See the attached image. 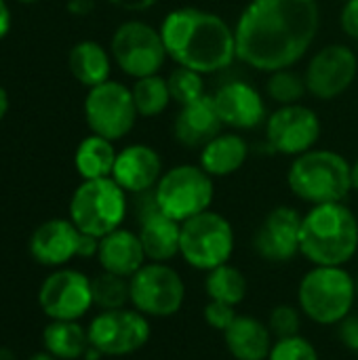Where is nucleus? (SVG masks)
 <instances>
[{"instance_id": "nucleus-1", "label": "nucleus", "mask_w": 358, "mask_h": 360, "mask_svg": "<svg viewBox=\"0 0 358 360\" xmlns=\"http://www.w3.org/2000/svg\"><path fill=\"white\" fill-rule=\"evenodd\" d=\"M319 27L317 0H251L234 27L236 57L268 74L289 70L312 46Z\"/></svg>"}, {"instance_id": "nucleus-2", "label": "nucleus", "mask_w": 358, "mask_h": 360, "mask_svg": "<svg viewBox=\"0 0 358 360\" xmlns=\"http://www.w3.org/2000/svg\"><path fill=\"white\" fill-rule=\"evenodd\" d=\"M169 57L194 72L215 74L236 59L234 30L215 13L196 6L171 11L160 25Z\"/></svg>"}, {"instance_id": "nucleus-3", "label": "nucleus", "mask_w": 358, "mask_h": 360, "mask_svg": "<svg viewBox=\"0 0 358 360\" xmlns=\"http://www.w3.org/2000/svg\"><path fill=\"white\" fill-rule=\"evenodd\" d=\"M358 253V217L344 202L314 205L302 219V255L310 266H348Z\"/></svg>"}, {"instance_id": "nucleus-4", "label": "nucleus", "mask_w": 358, "mask_h": 360, "mask_svg": "<svg viewBox=\"0 0 358 360\" xmlns=\"http://www.w3.org/2000/svg\"><path fill=\"white\" fill-rule=\"evenodd\" d=\"M298 308L319 327H338L354 312L357 281L346 266H312L298 283Z\"/></svg>"}, {"instance_id": "nucleus-5", "label": "nucleus", "mask_w": 358, "mask_h": 360, "mask_svg": "<svg viewBox=\"0 0 358 360\" xmlns=\"http://www.w3.org/2000/svg\"><path fill=\"white\" fill-rule=\"evenodd\" d=\"M289 190L308 205L344 202L352 190V165L331 150H308L289 167Z\"/></svg>"}, {"instance_id": "nucleus-6", "label": "nucleus", "mask_w": 358, "mask_h": 360, "mask_svg": "<svg viewBox=\"0 0 358 360\" xmlns=\"http://www.w3.org/2000/svg\"><path fill=\"white\" fill-rule=\"evenodd\" d=\"M129 202L127 192L112 179H82L70 198V219L72 224L95 238L122 228Z\"/></svg>"}, {"instance_id": "nucleus-7", "label": "nucleus", "mask_w": 358, "mask_h": 360, "mask_svg": "<svg viewBox=\"0 0 358 360\" xmlns=\"http://www.w3.org/2000/svg\"><path fill=\"white\" fill-rule=\"evenodd\" d=\"M236 247L232 224L217 211H205L181 224L179 257L198 272L230 264Z\"/></svg>"}, {"instance_id": "nucleus-8", "label": "nucleus", "mask_w": 358, "mask_h": 360, "mask_svg": "<svg viewBox=\"0 0 358 360\" xmlns=\"http://www.w3.org/2000/svg\"><path fill=\"white\" fill-rule=\"evenodd\" d=\"M152 194L165 215L184 224L211 209L215 186L200 165H177L162 173Z\"/></svg>"}, {"instance_id": "nucleus-9", "label": "nucleus", "mask_w": 358, "mask_h": 360, "mask_svg": "<svg viewBox=\"0 0 358 360\" xmlns=\"http://www.w3.org/2000/svg\"><path fill=\"white\" fill-rule=\"evenodd\" d=\"M131 308L148 319H171L186 304V281L171 264L148 262L129 278Z\"/></svg>"}, {"instance_id": "nucleus-10", "label": "nucleus", "mask_w": 358, "mask_h": 360, "mask_svg": "<svg viewBox=\"0 0 358 360\" xmlns=\"http://www.w3.org/2000/svg\"><path fill=\"white\" fill-rule=\"evenodd\" d=\"M89 344L103 356L118 359L143 350L152 338V323L135 308L99 310L87 327Z\"/></svg>"}, {"instance_id": "nucleus-11", "label": "nucleus", "mask_w": 358, "mask_h": 360, "mask_svg": "<svg viewBox=\"0 0 358 360\" xmlns=\"http://www.w3.org/2000/svg\"><path fill=\"white\" fill-rule=\"evenodd\" d=\"M110 51L116 65L135 80L158 74L169 57L160 30L143 21L120 23L112 36Z\"/></svg>"}, {"instance_id": "nucleus-12", "label": "nucleus", "mask_w": 358, "mask_h": 360, "mask_svg": "<svg viewBox=\"0 0 358 360\" xmlns=\"http://www.w3.org/2000/svg\"><path fill=\"white\" fill-rule=\"evenodd\" d=\"M137 116L133 93L122 82L106 80L89 89L84 99V118L95 135L118 141L131 133Z\"/></svg>"}, {"instance_id": "nucleus-13", "label": "nucleus", "mask_w": 358, "mask_h": 360, "mask_svg": "<svg viewBox=\"0 0 358 360\" xmlns=\"http://www.w3.org/2000/svg\"><path fill=\"white\" fill-rule=\"evenodd\" d=\"M38 306L49 321H80L93 304L91 276L76 268H55L38 289Z\"/></svg>"}, {"instance_id": "nucleus-14", "label": "nucleus", "mask_w": 358, "mask_h": 360, "mask_svg": "<svg viewBox=\"0 0 358 360\" xmlns=\"http://www.w3.org/2000/svg\"><path fill=\"white\" fill-rule=\"evenodd\" d=\"M302 219L304 215L293 207H274L255 230L253 249L257 257L283 266L302 255Z\"/></svg>"}, {"instance_id": "nucleus-15", "label": "nucleus", "mask_w": 358, "mask_h": 360, "mask_svg": "<svg viewBox=\"0 0 358 360\" xmlns=\"http://www.w3.org/2000/svg\"><path fill=\"white\" fill-rule=\"evenodd\" d=\"M266 137L274 152L300 156L319 141L321 120L317 112L306 105H281L266 120Z\"/></svg>"}, {"instance_id": "nucleus-16", "label": "nucleus", "mask_w": 358, "mask_h": 360, "mask_svg": "<svg viewBox=\"0 0 358 360\" xmlns=\"http://www.w3.org/2000/svg\"><path fill=\"white\" fill-rule=\"evenodd\" d=\"M358 72L354 51L346 44H329L321 49L308 63L306 89L323 101L335 99L350 89Z\"/></svg>"}, {"instance_id": "nucleus-17", "label": "nucleus", "mask_w": 358, "mask_h": 360, "mask_svg": "<svg viewBox=\"0 0 358 360\" xmlns=\"http://www.w3.org/2000/svg\"><path fill=\"white\" fill-rule=\"evenodd\" d=\"M146 200L139 205V240L143 245L148 262L169 264L179 257V240H181V224L165 215L152 192L143 194Z\"/></svg>"}, {"instance_id": "nucleus-18", "label": "nucleus", "mask_w": 358, "mask_h": 360, "mask_svg": "<svg viewBox=\"0 0 358 360\" xmlns=\"http://www.w3.org/2000/svg\"><path fill=\"white\" fill-rule=\"evenodd\" d=\"M82 232L72 219H49L42 221L30 236L27 249L32 259L44 268H63L78 257Z\"/></svg>"}, {"instance_id": "nucleus-19", "label": "nucleus", "mask_w": 358, "mask_h": 360, "mask_svg": "<svg viewBox=\"0 0 358 360\" xmlns=\"http://www.w3.org/2000/svg\"><path fill=\"white\" fill-rule=\"evenodd\" d=\"M162 177V160L158 152L146 143H133L118 152L112 179L127 194H146L152 192Z\"/></svg>"}, {"instance_id": "nucleus-20", "label": "nucleus", "mask_w": 358, "mask_h": 360, "mask_svg": "<svg viewBox=\"0 0 358 360\" xmlns=\"http://www.w3.org/2000/svg\"><path fill=\"white\" fill-rule=\"evenodd\" d=\"M215 110L224 124L234 129H253L266 118L262 95L247 82H228L213 95Z\"/></svg>"}, {"instance_id": "nucleus-21", "label": "nucleus", "mask_w": 358, "mask_h": 360, "mask_svg": "<svg viewBox=\"0 0 358 360\" xmlns=\"http://www.w3.org/2000/svg\"><path fill=\"white\" fill-rule=\"evenodd\" d=\"M97 262L103 272L131 278L139 268L148 264L139 234L129 228H118L99 238Z\"/></svg>"}, {"instance_id": "nucleus-22", "label": "nucleus", "mask_w": 358, "mask_h": 360, "mask_svg": "<svg viewBox=\"0 0 358 360\" xmlns=\"http://www.w3.org/2000/svg\"><path fill=\"white\" fill-rule=\"evenodd\" d=\"M222 118L215 110L213 95H203L200 99L181 105L173 131L175 139L186 148H203L215 135L222 133Z\"/></svg>"}, {"instance_id": "nucleus-23", "label": "nucleus", "mask_w": 358, "mask_h": 360, "mask_svg": "<svg viewBox=\"0 0 358 360\" xmlns=\"http://www.w3.org/2000/svg\"><path fill=\"white\" fill-rule=\"evenodd\" d=\"M222 335L226 350L234 360H268L274 344L268 323L249 314H238Z\"/></svg>"}, {"instance_id": "nucleus-24", "label": "nucleus", "mask_w": 358, "mask_h": 360, "mask_svg": "<svg viewBox=\"0 0 358 360\" xmlns=\"http://www.w3.org/2000/svg\"><path fill=\"white\" fill-rule=\"evenodd\" d=\"M249 156L247 141L236 133H219L200 148V167L211 177H228L236 173Z\"/></svg>"}, {"instance_id": "nucleus-25", "label": "nucleus", "mask_w": 358, "mask_h": 360, "mask_svg": "<svg viewBox=\"0 0 358 360\" xmlns=\"http://www.w3.org/2000/svg\"><path fill=\"white\" fill-rule=\"evenodd\" d=\"M68 65L72 76L84 84V86H97L106 80H110L112 59L110 53L95 40H82L72 46Z\"/></svg>"}, {"instance_id": "nucleus-26", "label": "nucleus", "mask_w": 358, "mask_h": 360, "mask_svg": "<svg viewBox=\"0 0 358 360\" xmlns=\"http://www.w3.org/2000/svg\"><path fill=\"white\" fill-rule=\"evenodd\" d=\"M42 346L57 360H80L89 350V333L78 321H51L42 331Z\"/></svg>"}, {"instance_id": "nucleus-27", "label": "nucleus", "mask_w": 358, "mask_h": 360, "mask_svg": "<svg viewBox=\"0 0 358 360\" xmlns=\"http://www.w3.org/2000/svg\"><path fill=\"white\" fill-rule=\"evenodd\" d=\"M116 156L118 152L114 150V141L93 133L78 143L74 165L82 179H103L112 177Z\"/></svg>"}, {"instance_id": "nucleus-28", "label": "nucleus", "mask_w": 358, "mask_h": 360, "mask_svg": "<svg viewBox=\"0 0 358 360\" xmlns=\"http://www.w3.org/2000/svg\"><path fill=\"white\" fill-rule=\"evenodd\" d=\"M205 295L211 302H222L228 306L238 308L249 291L247 276L232 264L217 266L209 272H205Z\"/></svg>"}, {"instance_id": "nucleus-29", "label": "nucleus", "mask_w": 358, "mask_h": 360, "mask_svg": "<svg viewBox=\"0 0 358 360\" xmlns=\"http://www.w3.org/2000/svg\"><path fill=\"white\" fill-rule=\"evenodd\" d=\"M131 93H133L137 114L143 116V118H152V116L162 114L167 110L169 101H171L167 78H162L158 74L137 78L135 84L131 86Z\"/></svg>"}, {"instance_id": "nucleus-30", "label": "nucleus", "mask_w": 358, "mask_h": 360, "mask_svg": "<svg viewBox=\"0 0 358 360\" xmlns=\"http://www.w3.org/2000/svg\"><path fill=\"white\" fill-rule=\"evenodd\" d=\"M91 287H93V304L99 310H118L131 304L129 278L101 270L91 278Z\"/></svg>"}, {"instance_id": "nucleus-31", "label": "nucleus", "mask_w": 358, "mask_h": 360, "mask_svg": "<svg viewBox=\"0 0 358 360\" xmlns=\"http://www.w3.org/2000/svg\"><path fill=\"white\" fill-rule=\"evenodd\" d=\"M167 84H169V93H171V99L175 103L186 105V103H192L196 99H200L205 95V82H203V74L200 72H194L190 68H181L177 65L169 78H167Z\"/></svg>"}, {"instance_id": "nucleus-32", "label": "nucleus", "mask_w": 358, "mask_h": 360, "mask_svg": "<svg viewBox=\"0 0 358 360\" xmlns=\"http://www.w3.org/2000/svg\"><path fill=\"white\" fill-rule=\"evenodd\" d=\"M306 80L300 78L295 72L291 70H279L272 72L266 84V93L272 101H276L279 105H293L298 103L304 93H306Z\"/></svg>"}, {"instance_id": "nucleus-33", "label": "nucleus", "mask_w": 358, "mask_h": 360, "mask_svg": "<svg viewBox=\"0 0 358 360\" xmlns=\"http://www.w3.org/2000/svg\"><path fill=\"white\" fill-rule=\"evenodd\" d=\"M268 360H321V356L317 346L300 333V335L274 340Z\"/></svg>"}, {"instance_id": "nucleus-34", "label": "nucleus", "mask_w": 358, "mask_h": 360, "mask_svg": "<svg viewBox=\"0 0 358 360\" xmlns=\"http://www.w3.org/2000/svg\"><path fill=\"white\" fill-rule=\"evenodd\" d=\"M302 321H304V314L298 306L281 304V306L270 310L266 323H268L274 340H281V338L300 335L302 333Z\"/></svg>"}, {"instance_id": "nucleus-35", "label": "nucleus", "mask_w": 358, "mask_h": 360, "mask_svg": "<svg viewBox=\"0 0 358 360\" xmlns=\"http://www.w3.org/2000/svg\"><path fill=\"white\" fill-rule=\"evenodd\" d=\"M203 316H205V323L213 329V331H219L224 333L232 323L234 319L238 316L236 308L234 306H228V304H222V302H207L205 310H203Z\"/></svg>"}, {"instance_id": "nucleus-36", "label": "nucleus", "mask_w": 358, "mask_h": 360, "mask_svg": "<svg viewBox=\"0 0 358 360\" xmlns=\"http://www.w3.org/2000/svg\"><path fill=\"white\" fill-rule=\"evenodd\" d=\"M338 338L346 350L358 354V314L352 312L338 325Z\"/></svg>"}, {"instance_id": "nucleus-37", "label": "nucleus", "mask_w": 358, "mask_h": 360, "mask_svg": "<svg viewBox=\"0 0 358 360\" xmlns=\"http://www.w3.org/2000/svg\"><path fill=\"white\" fill-rule=\"evenodd\" d=\"M340 23H342V30L346 36H350L352 40H358V0H348L344 4Z\"/></svg>"}, {"instance_id": "nucleus-38", "label": "nucleus", "mask_w": 358, "mask_h": 360, "mask_svg": "<svg viewBox=\"0 0 358 360\" xmlns=\"http://www.w3.org/2000/svg\"><path fill=\"white\" fill-rule=\"evenodd\" d=\"M110 2L116 6H122L127 11H143V8L152 6L156 0H110Z\"/></svg>"}, {"instance_id": "nucleus-39", "label": "nucleus", "mask_w": 358, "mask_h": 360, "mask_svg": "<svg viewBox=\"0 0 358 360\" xmlns=\"http://www.w3.org/2000/svg\"><path fill=\"white\" fill-rule=\"evenodd\" d=\"M11 30V8L6 0H0V40L8 34Z\"/></svg>"}, {"instance_id": "nucleus-40", "label": "nucleus", "mask_w": 358, "mask_h": 360, "mask_svg": "<svg viewBox=\"0 0 358 360\" xmlns=\"http://www.w3.org/2000/svg\"><path fill=\"white\" fill-rule=\"evenodd\" d=\"M68 8L76 15H87L93 8V0H70Z\"/></svg>"}, {"instance_id": "nucleus-41", "label": "nucleus", "mask_w": 358, "mask_h": 360, "mask_svg": "<svg viewBox=\"0 0 358 360\" xmlns=\"http://www.w3.org/2000/svg\"><path fill=\"white\" fill-rule=\"evenodd\" d=\"M6 112H8V93H6L4 86L0 84V120L6 116Z\"/></svg>"}, {"instance_id": "nucleus-42", "label": "nucleus", "mask_w": 358, "mask_h": 360, "mask_svg": "<svg viewBox=\"0 0 358 360\" xmlns=\"http://www.w3.org/2000/svg\"><path fill=\"white\" fill-rule=\"evenodd\" d=\"M27 360H57L53 354H49L46 350H42V352H36V354H32Z\"/></svg>"}, {"instance_id": "nucleus-43", "label": "nucleus", "mask_w": 358, "mask_h": 360, "mask_svg": "<svg viewBox=\"0 0 358 360\" xmlns=\"http://www.w3.org/2000/svg\"><path fill=\"white\" fill-rule=\"evenodd\" d=\"M352 190H357L358 192V158L357 162L352 165Z\"/></svg>"}, {"instance_id": "nucleus-44", "label": "nucleus", "mask_w": 358, "mask_h": 360, "mask_svg": "<svg viewBox=\"0 0 358 360\" xmlns=\"http://www.w3.org/2000/svg\"><path fill=\"white\" fill-rule=\"evenodd\" d=\"M0 360H15V354L8 348H0Z\"/></svg>"}, {"instance_id": "nucleus-45", "label": "nucleus", "mask_w": 358, "mask_h": 360, "mask_svg": "<svg viewBox=\"0 0 358 360\" xmlns=\"http://www.w3.org/2000/svg\"><path fill=\"white\" fill-rule=\"evenodd\" d=\"M17 2H23V4H32V2H38V0H17Z\"/></svg>"}, {"instance_id": "nucleus-46", "label": "nucleus", "mask_w": 358, "mask_h": 360, "mask_svg": "<svg viewBox=\"0 0 358 360\" xmlns=\"http://www.w3.org/2000/svg\"><path fill=\"white\" fill-rule=\"evenodd\" d=\"M354 281H357V295H358V274L354 276Z\"/></svg>"}, {"instance_id": "nucleus-47", "label": "nucleus", "mask_w": 358, "mask_h": 360, "mask_svg": "<svg viewBox=\"0 0 358 360\" xmlns=\"http://www.w3.org/2000/svg\"><path fill=\"white\" fill-rule=\"evenodd\" d=\"M344 2H348V0H344Z\"/></svg>"}]
</instances>
